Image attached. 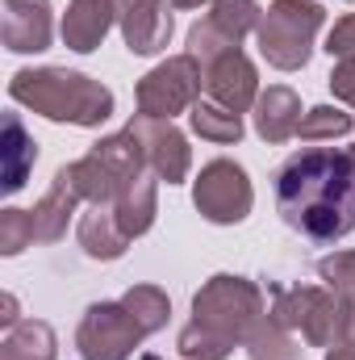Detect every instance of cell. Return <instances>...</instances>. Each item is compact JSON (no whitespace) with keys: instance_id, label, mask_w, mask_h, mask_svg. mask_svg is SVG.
I'll use <instances>...</instances> for the list:
<instances>
[{"instance_id":"7","label":"cell","mask_w":355,"mask_h":360,"mask_svg":"<svg viewBox=\"0 0 355 360\" xmlns=\"http://www.w3.org/2000/svg\"><path fill=\"white\" fill-rule=\"evenodd\" d=\"M272 314L288 331H301V340L309 348H335V331H339V293L335 289H318V285L280 289Z\"/></svg>"},{"instance_id":"16","label":"cell","mask_w":355,"mask_h":360,"mask_svg":"<svg viewBox=\"0 0 355 360\" xmlns=\"http://www.w3.org/2000/svg\"><path fill=\"white\" fill-rule=\"evenodd\" d=\"M155 193H159V176H155V172H142L138 180H130V184L117 188L113 214H117V226H121L130 239H138V235H147V231L155 226V214H159Z\"/></svg>"},{"instance_id":"35","label":"cell","mask_w":355,"mask_h":360,"mask_svg":"<svg viewBox=\"0 0 355 360\" xmlns=\"http://www.w3.org/2000/svg\"><path fill=\"white\" fill-rule=\"evenodd\" d=\"M172 8H213V0H172Z\"/></svg>"},{"instance_id":"23","label":"cell","mask_w":355,"mask_h":360,"mask_svg":"<svg viewBox=\"0 0 355 360\" xmlns=\"http://www.w3.org/2000/svg\"><path fill=\"white\" fill-rule=\"evenodd\" d=\"M63 172H67L72 188H76L88 205H113V197H117V180H113V172H109V168H105L92 151L84 155V160L67 164Z\"/></svg>"},{"instance_id":"27","label":"cell","mask_w":355,"mask_h":360,"mask_svg":"<svg viewBox=\"0 0 355 360\" xmlns=\"http://www.w3.org/2000/svg\"><path fill=\"white\" fill-rule=\"evenodd\" d=\"M209 17L230 34V38H247L251 30H260V21H264V8L255 4V0H213V8H209Z\"/></svg>"},{"instance_id":"37","label":"cell","mask_w":355,"mask_h":360,"mask_svg":"<svg viewBox=\"0 0 355 360\" xmlns=\"http://www.w3.org/2000/svg\"><path fill=\"white\" fill-rule=\"evenodd\" d=\"M347 155H351V164H355V147H351V151H347Z\"/></svg>"},{"instance_id":"20","label":"cell","mask_w":355,"mask_h":360,"mask_svg":"<svg viewBox=\"0 0 355 360\" xmlns=\"http://www.w3.org/2000/svg\"><path fill=\"white\" fill-rule=\"evenodd\" d=\"M34 160H38V147L25 134L21 117L17 113H4V193H17L25 184Z\"/></svg>"},{"instance_id":"12","label":"cell","mask_w":355,"mask_h":360,"mask_svg":"<svg viewBox=\"0 0 355 360\" xmlns=\"http://www.w3.org/2000/svg\"><path fill=\"white\" fill-rule=\"evenodd\" d=\"M51 4L46 0H0V38L17 55H38L51 46Z\"/></svg>"},{"instance_id":"9","label":"cell","mask_w":355,"mask_h":360,"mask_svg":"<svg viewBox=\"0 0 355 360\" xmlns=\"http://www.w3.org/2000/svg\"><path fill=\"white\" fill-rule=\"evenodd\" d=\"M126 130H130V134L142 143L147 168H151L159 180L180 184V180L188 176L192 151H188V139H184V130H180L172 117H147V113H138V117H130V126H126Z\"/></svg>"},{"instance_id":"34","label":"cell","mask_w":355,"mask_h":360,"mask_svg":"<svg viewBox=\"0 0 355 360\" xmlns=\"http://www.w3.org/2000/svg\"><path fill=\"white\" fill-rule=\"evenodd\" d=\"M0 323L4 327H17L21 319H17V302H13V293H4V314H0Z\"/></svg>"},{"instance_id":"4","label":"cell","mask_w":355,"mask_h":360,"mask_svg":"<svg viewBox=\"0 0 355 360\" xmlns=\"http://www.w3.org/2000/svg\"><path fill=\"white\" fill-rule=\"evenodd\" d=\"M322 21H326V8L314 4V0H272V8L264 13V21L255 30L260 55L276 72L305 68Z\"/></svg>"},{"instance_id":"19","label":"cell","mask_w":355,"mask_h":360,"mask_svg":"<svg viewBox=\"0 0 355 360\" xmlns=\"http://www.w3.org/2000/svg\"><path fill=\"white\" fill-rule=\"evenodd\" d=\"M92 155H96V160L113 172L117 188H121V184H130V180H138L142 172H151V168H147V155H142V143H138L130 130L100 139V143L92 147Z\"/></svg>"},{"instance_id":"30","label":"cell","mask_w":355,"mask_h":360,"mask_svg":"<svg viewBox=\"0 0 355 360\" xmlns=\"http://www.w3.org/2000/svg\"><path fill=\"white\" fill-rule=\"evenodd\" d=\"M318 276L326 281V289H335L339 297L355 293V252H335L318 264Z\"/></svg>"},{"instance_id":"1","label":"cell","mask_w":355,"mask_h":360,"mask_svg":"<svg viewBox=\"0 0 355 360\" xmlns=\"http://www.w3.org/2000/svg\"><path fill=\"white\" fill-rule=\"evenodd\" d=\"M280 218L314 243H335L355 231V164L347 151L305 147L276 172Z\"/></svg>"},{"instance_id":"6","label":"cell","mask_w":355,"mask_h":360,"mask_svg":"<svg viewBox=\"0 0 355 360\" xmlns=\"http://www.w3.org/2000/svg\"><path fill=\"white\" fill-rule=\"evenodd\" d=\"M192 201H196L201 218H209L217 226H234V222H243L251 214L255 188H251L247 172L234 160H213L192 180Z\"/></svg>"},{"instance_id":"8","label":"cell","mask_w":355,"mask_h":360,"mask_svg":"<svg viewBox=\"0 0 355 360\" xmlns=\"http://www.w3.org/2000/svg\"><path fill=\"white\" fill-rule=\"evenodd\" d=\"M138 344L142 327L130 319L121 302H92L76 331V348L84 360H130Z\"/></svg>"},{"instance_id":"14","label":"cell","mask_w":355,"mask_h":360,"mask_svg":"<svg viewBox=\"0 0 355 360\" xmlns=\"http://www.w3.org/2000/svg\"><path fill=\"white\" fill-rule=\"evenodd\" d=\"M251 113H255V134L264 143H284V139H293L301 130V96L288 84L264 89Z\"/></svg>"},{"instance_id":"21","label":"cell","mask_w":355,"mask_h":360,"mask_svg":"<svg viewBox=\"0 0 355 360\" xmlns=\"http://www.w3.org/2000/svg\"><path fill=\"white\" fill-rule=\"evenodd\" d=\"M247 356L251 360H301V344L293 340V331L276 319V314H264L260 327L247 335Z\"/></svg>"},{"instance_id":"36","label":"cell","mask_w":355,"mask_h":360,"mask_svg":"<svg viewBox=\"0 0 355 360\" xmlns=\"http://www.w3.org/2000/svg\"><path fill=\"white\" fill-rule=\"evenodd\" d=\"M326 360H355V348H335V352H326Z\"/></svg>"},{"instance_id":"32","label":"cell","mask_w":355,"mask_h":360,"mask_svg":"<svg viewBox=\"0 0 355 360\" xmlns=\"http://www.w3.org/2000/svg\"><path fill=\"white\" fill-rule=\"evenodd\" d=\"M330 92H335L343 105L355 109V55H347V59L335 63V72H330Z\"/></svg>"},{"instance_id":"17","label":"cell","mask_w":355,"mask_h":360,"mask_svg":"<svg viewBox=\"0 0 355 360\" xmlns=\"http://www.w3.org/2000/svg\"><path fill=\"white\" fill-rule=\"evenodd\" d=\"M80 248L92 260H121L130 248V235L117 226L113 205H88L80 214Z\"/></svg>"},{"instance_id":"10","label":"cell","mask_w":355,"mask_h":360,"mask_svg":"<svg viewBox=\"0 0 355 360\" xmlns=\"http://www.w3.org/2000/svg\"><path fill=\"white\" fill-rule=\"evenodd\" d=\"M130 55H159L172 42V0H113Z\"/></svg>"},{"instance_id":"28","label":"cell","mask_w":355,"mask_h":360,"mask_svg":"<svg viewBox=\"0 0 355 360\" xmlns=\"http://www.w3.org/2000/svg\"><path fill=\"white\" fill-rule=\"evenodd\" d=\"M176 348H180V356H184V360H226L239 344H230V340L213 335V331H209V327H201V323H188V327L180 331Z\"/></svg>"},{"instance_id":"24","label":"cell","mask_w":355,"mask_h":360,"mask_svg":"<svg viewBox=\"0 0 355 360\" xmlns=\"http://www.w3.org/2000/svg\"><path fill=\"white\" fill-rule=\"evenodd\" d=\"M121 306H126V310H130V319L142 327V335L163 331V327H168V319H172V302H168V293H163L159 285H134V289L121 297Z\"/></svg>"},{"instance_id":"13","label":"cell","mask_w":355,"mask_h":360,"mask_svg":"<svg viewBox=\"0 0 355 360\" xmlns=\"http://www.w3.org/2000/svg\"><path fill=\"white\" fill-rule=\"evenodd\" d=\"M117 21V4L113 0H72L63 13V42L80 55L96 51L105 42V34Z\"/></svg>"},{"instance_id":"22","label":"cell","mask_w":355,"mask_h":360,"mask_svg":"<svg viewBox=\"0 0 355 360\" xmlns=\"http://www.w3.org/2000/svg\"><path fill=\"white\" fill-rule=\"evenodd\" d=\"M188 117H192V130H196L201 139H209V143L230 147V143L243 139V113H234V109H226V105H217V101H196V105L188 109Z\"/></svg>"},{"instance_id":"11","label":"cell","mask_w":355,"mask_h":360,"mask_svg":"<svg viewBox=\"0 0 355 360\" xmlns=\"http://www.w3.org/2000/svg\"><path fill=\"white\" fill-rule=\"evenodd\" d=\"M205 89H209V101H217L234 113H247L260 101V72L243 55V46H234L205 68Z\"/></svg>"},{"instance_id":"18","label":"cell","mask_w":355,"mask_h":360,"mask_svg":"<svg viewBox=\"0 0 355 360\" xmlns=\"http://www.w3.org/2000/svg\"><path fill=\"white\" fill-rule=\"evenodd\" d=\"M55 356H59V340H55L51 323H42V319H21L0 340V360H55Z\"/></svg>"},{"instance_id":"33","label":"cell","mask_w":355,"mask_h":360,"mask_svg":"<svg viewBox=\"0 0 355 360\" xmlns=\"http://www.w3.org/2000/svg\"><path fill=\"white\" fill-rule=\"evenodd\" d=\"M335 348H355V293L339 297V331H335Z\"/></svg>"},{"instance_id":"2","label":"cell","mask_w":355,"mask_h":360,"mask_svg":"<svg viewBox=\"0 0 355 360\" xmlns=\"http://www.w3.org/2000/svg\"><path fill=\"white\" fill-rule=\"evenodd\" d=\"M8 96L46 122L100 126L113 117V92L100 80L67 68H25L8 80Z\"/></svg>"},{"instance_id":"29","label":"cell","mask_w":355,"mask_h":360,"mask_svg":"<svg viewBox=\"0 0 355 360\" xmlns=\"http://www.w3.org/2000/svg\"><path fill=\"white\" fill-rule=\"evenodd\" d=\"M34 243V214L25 210H0V256H21Z\"/></svg>"},{"instance_id":"31","label":"cell","mask_w":355,"mask_h":360,"mask_svg":"<svg viewBox=\"0 0 355 360\" xmlns=\"http://www.w3.org/2000/svg\"><path fill=\"white\" fill-rule=\"evenodd\" d=\"M326 51H330V59L355 55V13H347L343 21H335V30H330V38H326Z\"/></svg>"},{"instance_id":"3","label":"cell","mask_w":355,"mask_h":360,"mask_svg":"<svg viewBox=\"0 0 355 360\" xmlns=\"http://www.w3.org/2000/svg\"><path fill=\"white\" fill-rule=\"evenodd\" d=\"M260 319H264V293L247 276H230V272L209 276L192 297V323L209 327L230 344H247Z\"/></svg>"},{"instance_id":"25","label":"cell","mask_w":355,"mask_h":360,"mask_svg":"<svg viewBox=\"0 0 355 360\" xmlns=\"http://www.w3.org/2000/svg\"><path fill=\"white\" fill-rule=\"evenodd\" d=\"M355 117L347 109H339V105H318V109H309L305 117H301V139L305 143H335V139H343V134H351Z\"/></svg>"},{"instance_id":"5","label":"cell","mask_w":355,"mask_h":360,"mask_svg":"<svg viewBox=\"0 0 355 360\" xmlns=\"http://www.w3.org/2000/svg\"><path fill=\"white\" fill-rule=\"evenodd\" d=\"M201 84H205V72L192 55H176V59H163L159 68H151L142 80H138V113L147 117H176L184 109H192L201 101Z\"/></svg>"},{"instance_id":"26","label":"cell","mask_w":355,"mask_h":360,"mask_svg":"<svg viewBox=\"0 0 355 360\" xmlns=\"http://www.w3.org/2000/svg\"><path fill=\"white\" fill-rule=\"evenodd\" d=\"M239 46V38H230L213 17H205V21H196L192 30H188V51L184 55H192L196 63H201V72L213 63V59H222L226 51H234Z\"/></svg>"},{"instance_id":"15","label":"cell","mask_w":355,"mask_h":360,"mask_svg":"<svg viewBox=\"0 0 355 360\" xmlns=\"http://www.w3.org/2000/svg\"><path fill=\"white\" fill-rule=\"evenodd\" d=\"M80 201H84V197L72 188L67 172L59 168L55 180H51V188L42 193V201L29 210V214H34V239H38V243H59V239L67 235V222H72V214H76Z\"/></svg>"}]
</instances>
